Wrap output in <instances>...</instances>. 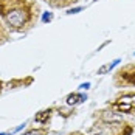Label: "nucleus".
<instances>
[{"label": "nucleus", "mask_w": 135, "mask_h": 135, "mask_svg": "<svg viewBox=\"0 0 135 135\" xmlns=\"http://www.w3.org/2000/svg\"><path fill=\"white\" fill-rule=\"evenodd\" d=\"M5 17H6V22L14 28L23 27L25 22H27V13L22 8H16V9H11V11L5 13Z\"/></svg>", "instance_id": "f257e3e1"}, {"label": "nucleus", "mask_w": 135, "mask_h": 135, "mask_svg": "<svg viewBox=\"0 0 135 135\" xmlns=\"http://www.w3.org/2000/svg\"><path fill=\"white\" fill-rule=\"evenodd\" d=\"M135 107V95H126L120 98V101L117 103V109L121 112H129L131 109Z\"/></svg>", "instance_id": "f03ea898"}, {"label": "nucleus", "mask_w": 135, "mask_h": 135, "mask_svg": "<svg viewBox=\"0 0 135 135\" xmlns=\"http://www.w3.org/2000/svg\"><path fill=\"white\" fill-rule=\"evenodd\" d=\"M87 98H85V95H79V93H73V95H68L67 98V104H78V103H84Z\"/></svg>", "instance_id": "7ed1b4c3"}, {"label": "nucleus", "mask_w": 135, "mask_h": 135, "mask_svg": "<svg viewBox=\"0 0 135 135\" xmlns=\"http://www.w3.org/2000/svg\"><path fill=\"white\" fill-rule=\"evenodd\" d=\"M120 64V59H115L112 64H106V65H103L101 68H98V75H104V73H107V71H110L113 67H117Z\"/></svg>", "instance_id": "20e7f679"}, {"label": "nucleus", "mask_w": 135, "mask_h": 135, "mask_svg": "<svg viewBox=\"0 0 135 135\" xmlns=\"http://www.w3.org/2000/svg\"><path fill=\"white\" fill-rule=\"evenodd\" d=\"M50 112L51 110H44L42 113H39V115H36V121H39V123H42V121H45L48 117H50Z\"/></svg>", "instance_id": "39448f33"}, {"label": "nucleus", "mask_w": 135, "mask_h": 135, "mask_svg": "<svg viewBox=\"0 0 135 135\" xmlns=\"http://www.w3.org/2000/svg\"><path fill=\"white\" fill-rule=\"evenodd\" d=\"M82 8L81 6H78V8H73V9H70V11H68V14H75V13H78V11H81Z\"/></svg>", "instance_id": "423d86ee"}, {"label": "nucleus", "mask_w": 135, "mask_h": 135, "mask_svg": "<svg viewBox=\"0 0 135 135\" xmlns=\"http://www.w3.org/2000/svg\"><path fill=\"white\" fill-rule=\"evenodd\" d=\"M51 17H53L51 14H45V16H44V22H47V20H51Z\"/></svg>", "instance_id": "0eeeda50"}, {"label": "nucleus", "mask_w": 135, "mask_h": 135, "mask_svg": "<svg viewBox=\"0 0 135 135\" xmlns=\"http://www.w3.org/2000/svg\"><path fill=\"white\" fill-rule=\"evenodd\" d=\"M89 87H90V84H89V82H85V84H82V85L79 87V89H85V90H87Z\"/></svg>", "instance_id": "6e6552de"}, {"label": "nucleus", "mask_w": 135, "mask_h": 135, "mask_svg": "<svg viewBox=\"0 0 135 135\" xmlns=\"http://www.w3.org/2000/svg\"><path fill=\"white\" fill-rule=\"evenodd\" d=\"M0 135H9V134H0Z\"/></svg>", "instance_id": "1a4fd4ad"}]
</instances>
